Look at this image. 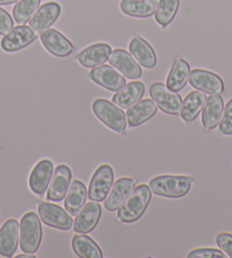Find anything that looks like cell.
Returning <instances> with one entry per match:
<instances>
[{"instance_id": "3", "label": "cell", "mask_w": 232, "mask_h": 258, "mask_svg": "<svg viewBox=\"0 0 232 258\" xmlns=\"http://www.w3.org/2000/svg\"><path fill=\"white\" fill-rule=\"evenodd\" d=\"M42 228L40 216L29 212L22 217L20 224V246L23 252L35 253L41 244Z\"/></svg>"}, {"instance_id": "7", "label": "cell", "mask_w": 232, "mask_h": 258, "mask_svg": "<svg viewBox=\"0 0 232 258\" xmlns=\"http://www.w3.org/2000/svg\"><path fill=\"white\" fill-rule=\"evenodd\" d=\"M150 97L156 102L160 110L168 115L180 114L182 107V98L177 92H173L167 89L163 83L156 82L150 87Z\"/></svg>"}, {"instance_id": "26", "label": "cell", "mask_w": 232, "mask_h": 258, "mask_svg": "<svg viewBox=\"0 0 232 258\" xmlns=\"http://www.w3.org/2000/svg\"><path fill=\"white\" fill-rule=\"evenodd\" d=\"M205 101H206V96L203 91L196 90L187 95L185 100L182 101L180 110L181 118L186 123H193L203 110Z\"/></svg>"}, {"instance_id": "11", "label": "cell", "mask_w": 232, "mask_h": 258, "mask_svg": "<svg viewBox=\"0 0 232 258\" xmlns=\"http://www.w3.org/2000/svg\"><path fill=\"white\" fill-rule=\"evenodd\" d=\"M72 180V172L68 165H58L53 170L50 183L47 191V199L49 202H62L65 198Z\"/></svg>"}, {"instance_id": "25", "label": "cell", "mask_w": 232, "mask_h": 258, "mask_svg": "<svg viewBox=\"0 0 232 258\" xmlns=\"http://www.w3.org/2000/svg\"><path fill=\"white\" fill-rule=\"evenodd\" d=\"M87 188L83 182L73 180L65 196V208L71 216H77L87 200Z\"/></svg>"}, {"instance_id": "2", "label": "cell", "mask_w": 232, "mask_h": 258, "mask_svg": "<svg viewBox=\"0 0 232 258\" xmlns=\"http://www.w3.org/2000/svg\"><path fill=\"white\" fill-rule=\"evenodd\" d=\"M194 179L185 175H159L151 179V192L165 198H182L189 194Z\"/></svg>"}, {"instance_id": "30", "label": "cell", "mask_w": 232, "mask_h": 258, "mask_svg": "<svg viewBox=\"0 0 232 258\" xmlns=\"http://www.w3.org/2000/svg\"><path fill=\"white\" fill-rule=\"evenodd\" d=\"M41 0H19L13 8V16L16 23L25 24L39 8Z\"/></svg>"}, {"instance_id": "32", "label": "cell", "mask_w": 232, "mask_h": 258, "mask_svg": "<svg viewBox=\"0 0 232 258\" xmlns=\"http://www.w3.org/2000/svg\"><path fill=\"white\" fill-rule=\"evenodd\" d=\"M188 258H223L225 257V253L222 250L214 248H199L190 251L188 253Z\"/></svg>"}, {"instance_id": "6", "label": "cell", "mask_w": 232, "mask_h": 258, "mask_svg": "<svg viewBox=\"0 0 232 258\" xmlns=\"http://www.w3.org/2000/svg\"><path fill=\"white\" fill-rule=\"evenodd\" d=\"M38 213L44 224L50 228L68 231L73 226V219L63 208L51 203H40Z\"/></svg>"}, {"instance_id": "24", "label": "cell", "mask_w": 232, "mask_h": 258, "mask_svg": "<svg viewBox=\"0 0 232 258\" xmlns=\"http://www.w3.org/2000/svg\"><path fill=\"white\" fill-rule=\"evenodd\" d=\"M190 65L182 58H177L166 79V87L173 92L184 90L190 77Z\"/></svg>"}, {"instance_id": "31", "label": "cell", "mask_w": 232, "mask_h": 258, "mask_svg": "<svg viewBox=\"0 0 232 258\" xmlns=\"http://www.w3.org/2000/svg\"><path fill=\"white\" fill-rule=\"evenodd\" d=\"M218 132L223 136H232V99L227 101L223 110L221 122L218 124Z\"/></svg>"}, {"instance_id": "36", "label": "cell", "mask_w": 232, "mask_h": 258, "mask_svg": "<svg viewBox=\"0 0 232 258\" xmlns=\"http://www.w3.org/2000/svg\"><path fill=\"white\" fill-rule=\"evenodd\" d=\"M17 258H35L34 253H22V255H17Z\"/></svg>"}, {"instance_id": "15", "label": "cell", "mask_w": 232, "mask_h": 258, "mask_svg": "<svg viewBox=\"0 0 232 258\" xmlns=\"http://www.w3.org/2000/svg\"><path fill=\"white\" fill-rule=\"evenodd\" d=\"M110 65L120 71L124 77L131 80L140 79L142 70L133 56L123 49H115L109 56Z\"/></svg>"}, {"instance_id": "35", "label": "cell", "mask_w": 232, "mask_h": 258, "mask_svg": "<svg viewBox=\"0 0 232 258\" xmlns=\"http://www.w3.org/2000/svg\"><path fill=\"white\" fill-rule=\"evenodd\" d=\"M19 0H0V6H5V5H12V4L17 3Z\"/></svg>"}, {"instance_id": "21", "label": "cell", "mask_w": 232, "mask_h": 258, "mask_svg": "<svg viewBox=\"0 0 232 258\" xmlns=\"http://www.w3.org/2000/svg\"><path fill=\"white\" fill-rule=\"evenodd\" d=\"M157 112V105L153 99L139 100L130 108H128L127 119L128 125L131 127L140 126L155 116Z\"/></svg>"}, {"instance_id": "13", "label": "cell", "mask_w": 232, "mask_h": 258, "mask_svg": "<svg viewBox=\"0 0 232 258\" xmlns=\"http://www.w3.org/2000/svg\"><path fill=\"white\" fill-rule=\"evenodd\" d=\"M53 173L52 162L49 159H41L37 165L33 167L29 177V185L31 191L34 195L42 197L48 190Z\"/></svg>"}, {"instance_id": "14", "label": "cell", "mask_w": 232, "mask_h": 258, "mask_svg": "<svg viewBox=\"0 0 232 258\" xmlns=\"http://www.w3.org/2000/svg\"><path fill=\"white\" fill-rule=\"evenodd\" d=\"M90 79L98 86L109 91H119L126 86V77L121 75L109 65H100L93 68L90 72Z\"/></svg>"}, {"instance_id": "10", "label": "cell", "mask_w": 232, "mask_h": 258, "mask_svg": "<svg viewBox=\"0 0 232 258\" xmlns=\"http://www.w3.org/2000/svg\"><path fill=\"white\" fill-rule=\"evenodd\" d=\"M62 7L56 2H49L40 6L30 19V28L34 32L42 33L55 23L61 16Z\"/></svg>"}, {"instance_id": "33", "label": "cell", "mask_w": 232, "mask_h": 258, "mask_svg": "<svg viewBox=\"0 0 232 258\" xmlns=\"http://www.w3.org/2000/svg\"><path fill=\"white\" fill-rule=\"evenodd\" d=\"M216 243L218 248L225 253V256L232 258V234L222 232L216 237Z\"/></svg>"}, {"instance_id": "22", "label": "cell", "mask_w": 232, "mask_h": 258, "mask_svg": "<svg viewBox=\"0 0 232 258\" xmlns=\"http://www.w3.org/2000/svg\"><path fill=\"white\" fill-rule=\"evenodd\" d=\"M223 110H224V102L220 95H211L205 101L202 123L206 130H213L221 122Z\"/></svg>"}, {"instance_id": "9", "label": "cell", "mask_w": 232, "mask_h": 258, "mask_svg": "<svg viewBox=\"0 0 232 258\" xmlns=\"http://www.w3.org/2000/svg\"><path fill=\"white\" fill-rule=\"evenodd\" d=\"M189 83L191 87L208 95H221L224 91V83L217 74L206 70L196 69L190 72Z\"/></svg>"}, {"instance_id": "28", "label": "cell", "mask_w": 232, "mask_h": 258, "mask_svg": "<svg viewBox=\"0 0 232 258\" xmlns=\"http://www.w3.org/2000/svg\"><path fill=\"white\" fill-rule=\"evenodd\" d=\"M72 248L80 258H102V251L93 240L86 233L75 234L72 239Z\"/></svg>"}, {"instance_id": "16", "label": "cell", "mask_w": 232, "mask_h": 258, "mask_svg": "<svg viewBox=\"0 0 232 258\" xmlns=\"http://www.w3.org/2000/svg\"><path fill=\"white\" fill-rule=\"evenodd\" d=\"M136 180L131 177H121L111 185L108 195L105 199V207L107 211L115 212L126 202L129 195L135 189Z\"/></svg>"}, {"instance_id": "5", "label": "cell", "mask_w": 232, "mask_h": 258, "mask_svg": "<svg viewBox=\"0 0 232 258\" xmlns=\"http://www.w3.org/2000/svg\"><path fill=\"white\" fill-rule=\"evenodd\" d=\"M114 183V171L109 165L102 164L97 168L89 184V199L92 202H104Z\"/></svg>"}, {"instance_id": "18", "label": "cell", "mask_w": 232, "mask_h": 258, "mask_svg": "<svg viewBox=\"0 0 232 258\" xmlns=\"http://www.w3.org/2000/svg\"><path fill=\"white\" fill-rule=\"evenodd\" d=\"M20 224L14 219L6 221L0 229V255L13 257L20 243Z\"/></svg>"}, {"instance_id": "20", "label": "cell", "mask_w": 232, "mask_h": 258, "mask_svg": "<svg viewBox=\"0 0 232 258\" xmlns=\"http://www.w3.org/2000/svg\"><path fill=\"white\" fill-rule=\"evenodd\" d=\"M129 50L138 64L144 66L145 69H154L157 64V57L153 47L140 35H135L131 39L129 43Z\"/></svg>"}, {"instance_id": "29", "label": "cell", "mask_w": 232, "mask_h": 258, "mask_svg": "<svg viewBox=\"0 0 232 258\" xmlns=\"http://www.w3.org/2000/svg\"><path fill=\"white\" fill-rule=\"evenodd\" d=\"M180 7V0H159L155 12V20L162 28H166L176 17Z\"/></svg>"}, {"instance_id": "27", "label": "cell", "mask_w": 232, "mask_h": 258, "mask_svg": "<svg viewBox=\"0 0 232 258\" xmlns=\"http://www.w3.org/2000/svg\"><path fill=\"white\" fill-rule=\"evenodd\" d=\"M157 0H122L121 11L129 16L147 19L155 14Z\"/></svg>"}, {"instance_id": "4", "label": "cell", "mask_w": 232, "mask_h": 258, "mask_svg": "<svg viewBox=\"0 0 232 258\" xmlns=\"http://www.w3.org/2000/svg\"><path fill=\"white\" fill-rule=\"evenodd\" d=\"M92 109L96 116L110 130L126 135L128 127L127 115L119 106L106 99H97L93 101Z\"/></svg>"}, {"instance_id": "23", "label": "cell", "mask_w": 232, "mask_h": 258, "mask_svg": "<svg viewBox=\"0 0 232 258\" xmlns=\"http://www.w3.org/2000/svg\"><path fill=\"white\" fill-rule=\"evenodd\" d=\"M145 84L140 81L128 83L116 91L113 96V102L121 108H130L137 104L145 93Z\"/></svg>"}, {"instance_id": "34", "label": "cell", "mask_w": 232, "mask_h": 258, "mask_svg": "<svg viewBox=\"0 0 232 258\" xmlns=\"http://www.w3.org/2000/svg\"><path fill=\"white\" fill-rule=\"evenodd\" d=\"M13 28H14V21L10 13L0 7V34H7Z\"/></svg>"}, {"instance_id": "12", "label": "cell", "mask_w": 232, "mask_h": 258, "mask_svg": "<svg viewBox=\"0 0 232 258\" xmlns=\"http://www.w3.org/2000/svg\"><path fill=\"white\" fill-rule=\"evenodd\" d=\"M40 40L43 47L56 57H68L74 51L73 43L55 29H48L40 33Z\"/></svg>"}, {"instance_id": "1", "label": "cell", "mask_w": 232, "mask_h": 258, "mask_svg": "<svg viewBox=\"0 0 232 258\" xmlns=\"http://www.w3.org/2000/svg\"><path fill=\"white\" fill-rule=\"evenodd\" d=\"M150 200L151 190L149 185H138L118 210L119 220L123 223H133L138 221L145 214Z\"/></svg>"}, {"instance_id": "17", "label": "cell", "mask_w": 232, "mask_h": 258, "mask_svg": "<svg viewBox=\"0 0 232 258\" xmlns=\"http://www.w3.org/2000/svg\"><path fill=\"white\" fill-rule=\"evenodd\" d=\"M101 217V207L98 203L84 204L82 210L75 217L73 229L77 233H89L98 224Z\"/></svg>"}, {"instance_id": "19", "label": "cell", "mask_w": 232, "mask_h": 258, "mask_svg": "<svg viewBox=\"0 0 232 258\" xmlns=\"http://www.w3.org/2000/svg\"><path fill=\"white\" fill-rule=\"evenodd\" d=\"M111 47L108 43H95L89 46L78 55V61L87 69H93L104 65L109 59Z\"/></svg>"}, {"instance_id": "8", "label": "cell", "mask_w": 232, "mask_h": 258, "mask_svg": "<svg viewBox=\"0 0 232 258\" xmlns=\"http://www.w3.org/2000/svg\"><path fill=\"white\" fill-rule=\"evenodd\" d=\"M37 32L28 25H19L13 28L0 41V47L6 52H16L30 46L37 40Z\"/></svg>"}]
</instances>
